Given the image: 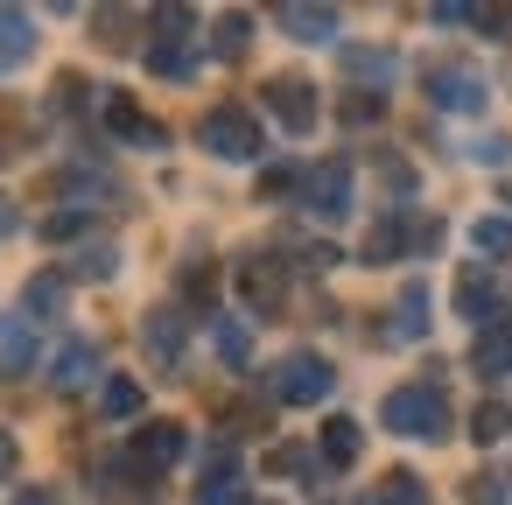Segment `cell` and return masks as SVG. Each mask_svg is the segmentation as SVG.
Wrapping results in <instances>:
<instances>
[{
    "mask_svg": "<svg viewBox=\"0 0 512 505\" xmlns=\"http://www.w3.org/2000/svg\"><path fill=\"white\" fill-rule=\"evenodd\" d=\"M358 449H365V428H358L351 414H330V421H323V463H330V470H351Z\"/></svg>",
    "mask_w": 512,
    "mask_h": 505,
    "instance_id": "cell-17",
    "label": "cell"
},
{
    "mask_svg": "<svg viewBox=\"0 0 512 505\" xmlns=\"http://www.w3.org/2000/svg\"><path fill=\"white\" fill-rule=\"evenodd\" d=\"M344 71H351V78H365L372 92H386V85H393V71H400V57H393V50H344Z\"/></svg>",
    "mask_w": 512,
    "mask_h": 505,
    "instance_id": "cell-20",
    "label": "cell"
},
{
    "mask_svg": "<svg viewBox=\"0 0 512 505\" xmlns=\"http://www.w3.org/2000/svg\"><path fill=\"white\" fill-rule=\"evenodd\" d=\"M288 190H295V169H267V176H260V197H267V204L288 197Z\"/></svg>",
    "mask_w": 512,
    "mask_h": 505,
    "instance_id": "cell-33",
    "label": "cell"
},
{
    "mask_svg": "<svg viewBox=\"0 0 512 505\" xmlns=\"http://www.w3.org/2000/svg\"><path fill=\"white\" fill-rule=\"evenodd\" d=\"M36 57V22L22 8H0V71H15Z\"/></svg>",
    "mask_w": 512,
    "mask_h": 505,
    "instance_id": "cell-14",
    "label": "cell"
},
{
    "mask_svg": "<svg viewBox=\"0 0 512 505\" xmlns=\"http://www.w3.org/2000/svg\"><path fill=\"white\" fill-rule=\"evenodd\" d=\"M99 407H106L113 421H134V414H141V379H106V386H99Z\"/></svg>",
    "mask_w": 512,
    "mask_h": 505,
    "instance_id": "cell-27",
    "label": "cell"
},
{
    "mask_svg": "<svg viewBox=\"0 0 512 505\" xmlns=\"http://www.w3.org/2000/svg\"><path fill=\"white\" fill-rule=\"evenodd\" d=\"M141 344H148V358H155L162 372H176V365H183V309H155V316L141 323Z\"/></svg>",
    "mask_w": 512,
    "mask_h": 505,
    "instance_id": "cell-10",
    "label": "cell"
},
{
    "mask_svg": "<svg viewBox=\"0 0 512 505\" xmlns=\"http://www.w3.org/2000/svg\"><path fill=\"white\" fill-rule=\"evenodd\" d=\"M470 365H477L484 379H505V372H512V316H505V323H491V330H477Z\"/></svg>",
    "mask_w": 512,
    "mask_h": 505,
    "instance_id": "cell-13",
    "label": "cell"
},
{
    "mask_svg": "<svg viewBox=\"0 0 512 505\" xmlns=\"http://www.w3.org/2000/svg\"><path fill=\"white\" fill-rule=\"evenodd\" d=\"M330 386H337V372H330V358H316V351H288V358L274 365V379H267V393L288 400V407H316V400H330Z\"/></svg>",
    "mask_w": 512,
    "mask_h": 505,
    "instance_id": "cell-3",
    "label": "cell"
},
{
    "mask_svg": "<svg viewBox=\"0 0 512 505\" xmlns=\"http://www.w3.org/2000/svg\"><path fill=\"white\" fill-rule=\"evenodd\" d=\"M71 274H78V281H113V274H120V253H113V246H85V253L71 260Z\"/></svg>",
    "mask_w": 512,
    "mask_h": 505,
    "instance_id": "cell-28",
    "label": "cell"
},
{
    "mask_svg": "<svg viewBox=\"0 0 512 505\" xmlns=\"http://www.w3.org/2000/svg\"><path fill=\"white\" fill-rule=\"evenodd\" d=\"M197 141L218 155V162H253L267 141H260V120L246 113V106H211L204 113V127H197Z\"/></svg>",
    "mask_w": 512,
    "mask_h": 505,
    "instance_id": "cell-2",
    "label": "cell"
},
{
    "mask_svg": "<svg viewBox=\"0 0 512 505\" xmlns=\"http://www.w3.org/2000/svg\"><path fill=\"white\" fill-rule=\"evenodd\" d=\"M29 365H36V323L0 316V372H29Z\"/></svg>",
    "mask_w": 512,
    "mask_h": 505,
    "instance_id": "cell-15",
    "label": "cell"
},
{
    "mask_svg": "<svg viewBox=\"0 0 512 505\" xmlns=\"http://www.w3.org/2000/svg\"><path fill=\"white\" fill-rule=\"evenodd\" d=\"M470 505H505V491H498V477H470Z\"/></svg>",
    "mask_w": 512,
    "mask_h": 505,
    "instance_id": "cell-35",
    "label": "cell"
},
{
    "mask_svg": "<svg viewBox=\"0 0 512 505\" xmlns=\"http://www.w3.org/2000/svg\"><path fill=\"white\" fill-rule=\"evenodd\" d=\"M421 330H428V288H421V281H407V288H400V302H393V337H400V344H414Z\"/></svg>",
    "mask_w": 512,
    "mask_h": 505,
    "instance_id": "cell-19",
    "label": "cell"
},
{
    "mask_svg": "<svg viewBox=\"0 0 512 505\" xmlns=\"http://www.w3.org/2000/svg\"><path fill=\"white\" fill-rule=\"evenodd\" d=\"M309 463H316L309 449H274V470H309Z\"/></svg>",
    "mask_w": 512,
    "mask_h": 505,
    "instance_id": "cell-36",
    "label": "cell"
},
{
    "mask_svg": "<svg viewBox=\"0 0 512 505\" xmlns=\"http://www.w3.org/2000/svg\"><path fill=\"white\" fill-rule=\"evenodd\" d=\"M127 22H134L127 8H106V15H99V43H113V50H120V43H127V36H120Z\"/></svg>",
    "mask_w": 512,
    "mask_h": 505,
    "instance_id": "cell-31",
    "label": "cell"
},
{
    "mask_svg": "<svg viewBox=\"0 0 512 505\" xmlns=\"http://www.w3.org/2000/svg\"><path fill=\"white\" fill-rule=\"evenodd\" d=\"M505 421H512V414H505L498 400H484V407L470 414V435H477V442H498V435H505Z\"/></svg>",
    "mask_w": 512,
    "mask_h": 505,
    "instance_id": "cell-29",
    "label": "cell"
},
{
    "mask_svg": "<svg viewBox=\"0 0 512 505\" xmlns=\"http://www.w3.org/2000/svg\"><path fill=\"white\" fill-rule=\"evenodd\" d=\"M505 204H512V183H505Z\"/></svg>",
    "mask_w": 512,
    "mask_h": 505,
    "instance_id": "cell-40",
    "label": "cell"
},
{
    "mask_svg": "<svg viewBox=\"0 0 512 505\" xmlns=\"http://www.w3.org/2000/svg\"><path fill=\"white\" fill-rule=\"evenodd\" d=\"M379 505H435V498H428V484L414 470H386L379 477Z\"/></svg>",
    "mask_w": 512,
    "mask_h": 505,
    "instance_id": "cell-25",
    "label": "cell"
},
{
    "mask_svg": "<svg viewBox=\"0 0 512 505\" xmlns=\"http://www.w3.org/2000/svg\"><path fill=\"white\" fill-rule=\"evenodd\" d=\"M8 232H15V204H8V197H0V239H8Z\"/></svg>",
    "mask_w": 512,
    "mask_h": 505,
    "instance_id": "cell-38",
    "label": "cell"
},
{
    "mask_svg": "<svg viewBox=\"0 0 512 505\" xmlns=\"http://www.w3.org/2000/svg\"><path fill=\"white\" fill-rule=\"evenodd\" d=\"M274 22H281L295 43H330V36H337V8H309V0H281Z\"/></svg>",
    "mask_w": 512,
    "mask_h": 505,
    "instance_id": "cell-11",
    "label": "cell"
},
{
    "mask_svg": "<svg viewBox=\"0 0 512 505\" xmlns=\"http://www.w3.org/2000/svg\"><path fill=\"white\" fill-rule=\"evenodd\" d=\"M246 43H253V15H239V8L218 15V29H211V57L232 64V57H246Z\"/></svg>",
    "mask_w": 512,
    "mask_h": 505,
    "instance_id": "cell-21",
    "label": "cell"
},
{
    "mask_svg": "<svg viewBox=\"0 0 512 505\" xmlns=\"http://www.w3.org/2000/svg\"><path fill=\"white\" fill-rule=\"evenodd\" d=\"M29 148V113H22V99H0V162H15Z\"/></svg>",
    "mask_w": 512,
    "mask_h": 505,
    "instance_id": "cell-24",
    "label": "cell"
},
{
    "mask_svg": "<svg viewBox=\"0 0 512 505\" xmlns=\"http://www.w3.org/2000/svg\"><path fill=\"white\" fill-rule=\"evenodd\" d=\"M435 239H442L435 218H407V211H393V218H379V225L365 232V260L379 267V260H400L407 246H435Z\"/></svg>",
    "mask_w": 512,
    "mask_h": 505,
    "instance_id": "cell-5",
    "label": "cell"
},
{
    "mask_svg": "<svg viewBox=\"0 0 512 505\" xmlns=\"http://www.w3.org/2000/svg\"><path fill=\"white\" fill-rule=\"evenodd\" d=\"M15 463H22V449H15V435L0 428V477H15Z\"/></svg>",
    "mask_w": 512,
    "mask_h": 505,
    "instance_id": "cell-37",
    "label": "cell"
},
{
    "mask_svg": "<svg viewBox=\"0 0 512 505\" xmlns=\"http://www.w3.org/2000/svg\"><path fill=\"white\" fill-rule=\"evenodd\" d=\"M260 99H267V113H274L288 134H316V113H323V106H316V85H309V78L281 71V78H267Z\"/></svg>",
    "mask_w": 512,
    "mask_h": 505,
    "instance_id": "cell-4",
    "label": "cell"
},
{
    "mask_svg": "<svg viewBox=\"0 0 512 505\" xmlns=\"http://www.w3.org/2000/svg\"><path fill=\"white\" fill-rule=\"evenodd\" d=\"M379 421H386L393 435H414V442H442V435H449V393H442L435 379L393 386V393H386V407H379Z\"/></svg>",
    "mask_w": 512,
    "mask_h": 505,
    "instance_id": "cell-1",
    "label": "cell"
},
{
    "mask_svg": "<svg viewBox=\"0 0 512 505\" xmlns=\"http://www.w3.org/2000/svg\"><path fill=\"white\" fill-rule=\"evenodd\" d=\"M505 246H512V225L505 218H484L477 225V253H505Z\"/></svg>",
    "mask_w": 512,
    "mask_h": 505,
    "instance_id": "cell-30",
    "label": "cell"
},
{
    "mask_svg": "<svg viewBox=\"0 0 512 505\" xmlns=\"http://www.w3.org/2000/svg\"><path fill=\"white\" fill-rule=\"evenodd\" d=\"M15 505H57V498H50V491H22Z\"/></svg>",
    "mask_w": 512,
    "mask_h": 505,
    "instance_id": "cell-39",
    "label": "cell"
},
{
    "mask_svg": "<svg viewBox=\"0 0 512 505\" xmlns=\"http://www.w3.org/2000/svg\"><path fill=\"white\" fill-rule=\"evenodd\" d=\"M22 302H29V323H36V316H57V309H64V274H36V281L22 288Z\"/></svg>",
    "mask_w": 512,
    "mask_h": 505,
    "instance_id": "cell-26",
    "label": "cell"
},
{
    "mask_svg": "<svg viewBox=\"0 0 512 505\" xmlns=\"http://www.w3.org/2000/svg\"><path fill=\"white\" fill-rule=\"evenodd\" d=\"M148 71H155V78H190V71H197V50H190V36H183V43H169V36H162V43L148 50Z\"/></svg>",
    "mask_w": 512,
    "mask_h": 505,
    "instance_id": "cell-22",
    "label": "cell"
},
{
    "mask_svg": "<svg viewBox=\"0 0 512 505\" xmlns=\"http://www.w3.org/2000/svg\"><path fill=\"white\" fill-rule=\"evenodd\" d=\"M491 309H498V288L484 281V267H463L456 274V316H470V323L491 330Z\"/></svg>",
    "mask_w": 512,
    "mask_h": 505,
    "instance_id": "cell-16",
    "label": "cell"
},
{
    "mask_svg": "<svg viewBox=\"0 0 512 505\" xmlns=\"http://www.w3.org/2000/svg\"><path fill=\"white\" fill-rule=\"evenodd\" d=\"M99 120H106L127 148H169V127H162L155 113H141V99H134V92H106Z\"/></svg>",
    "mask_w": 512,
    "mask_h": 505,
    "instance_id": "cell-6",
    "label": "cell"
},
{
    "mask_svg": "<svg viewBox=\"0 0 512 505\" xmlns=\"http://www.w3.org/2000/svg\"><path fill=\"white\" fill-rule=\"evenodd\" d=\"M92 372H99V344H85V337H71V344L50 358V386H57V393L92 386Z\"/></svg>",
    "mask_w": 512,
    "mask_h": 505,
    "instance_id": "cell-12",
    "label": "cell"
},
{
    "mask_svg": "<svg viewBox=\"0 0 512 505\" xmlns=\"http://www.w3.org/2000/svg\"><path fill=\"white\" fill-rule=\"evenodd\" d=\"M428 99H435L442 113H477V106H484V78H477L470 64H435V71H428Z\"/></svg>",
    "mask_w": 512,
    "mask_h": 505,
    "instance_id": "cell-8",
    "label": "cell"
},
{
    "mask_svg": "<svg viewBox=\"0 0 512 505\" xmlns=\"http://www.w3.org/2000/svg\"><path fill=\"white\" fill-rule=\"evenodd\" d=\"M134 456H141L148 470H169V463L183 456V428H176V421H148V428L134 435Z\"/></svg>",
    "mask_w": 512,
    "mask_h": 505,
    "instance_id": "cell-18",
    "label": "cell"
},
{
    "mask_svg": "<svg viewBox=\"0 0 512 505\" xmlns=\"http://www.w3.org/2000/svg\"><path fill=\"white\" fill-rule=\"evenodd\" d=\"M239 288H246V302H253L260 316H274V309H281V295H288V274H281V260L253 253V260L239 267Z\"/></svg>",
    "mask_w": 512,
    "mask_h": 505,
    "instance_id": "cell-9",
    "label": "cell"
},
{
    "mask_svg": "<svg viewBox=\"0 0 512 505\" xmlns=\"http://www.w3.org/2000/svg\"><path fill=\"white\" fill-rule=\"evenodd\" d=\"M302 204H309L323 225H337V218L351 211V162H316V169L302 176Z\"/></svg>",
    "mask_w": 512,
    "mask_h": 505,
    "instance_id": "cell-7",
    "label": "cell"
},
{
    "mask_svg": "<svg viewBox=\"0 0 512 505\" xmlns=\"http://www.w3.org/2000/svg\"><path fill=\"white\" fill-rule=\"evenodd\" d=\"M211 344H218L225 365H246V358H253V330H246L239 316H218V323H211Z\"/></svg>",
    "mask_w": 512,
    "mask_h": 505,
    "instance_id": "cell-23",
    "label": "cell"
},
{
    "mask_svg": "<svg viewBox=\"0 0 512 505\" xmlns=\"http://www.w3.org/2000/svg\"><path fill=\"white\" fill-rule=\"evenodd\" d=\"M477 162H498V169H505V162H512V134H491V141H477Z\"/></svg>",
    "mask_w": 512,
    "mask_h": 505,
    "instance_id": "cell-34",
    "label": "cell"
},
{
    "mask_svg": "<svg viewBox=\"0 0 512 505\" xmlns=\"http://www.w3.org/2000/svg\"><path fill=\"white\" fill-rule=\"evenodd\" d=\"M386 113V99L379 92H358V99H344V120H379Z\"/></svg>",
    "mask_w": 512,
    "mask_h": 505,
    "instance_id": "cell-32",
    "label": "cell"
}]
</instances>
